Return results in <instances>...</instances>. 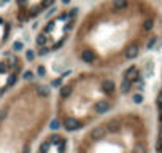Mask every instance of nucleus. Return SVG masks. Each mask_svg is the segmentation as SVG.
<instances>
[{
    "instance_id": "nucleus-1",
    "label": "nucleus",
    "mask_w": 162,
    "mask_h": 153,
    "mask_svg": "<svg viewBox=\"0 0 162 153\" xmlns=\"http://www.w3.org/2000/svg\"><path fill=\"white\" fill-rule=\"evenodd\" d=\"M159 13L146 0H108L75 34L73 54L83 66L118 70L157 41Z\"/></svg>"
},
{
    "instance_id": "nucleus-2",
    "label": "nucleus",
    "mask_w": 162,
    "mask_h": 153,
    "mask_svg": "<svg viewBox=\"0 0 162 153\" xmlns=\"http://www.w3.org/2000/svg\"><path fill=\"white\" fill-rule=\"evenodd\" d=\"M119 96L121 86L111 70L86 67L59 86L53 115L64 132H80L111 113Z\"/></svg>"
},
{
    "instance_id": "nucleus-3",
    "label": "nucleus",
    "mask_w": 162,
    "mask_h": 153,
    "mask_svg": "<svg viewBox=\"0 0 162 153\" xmlns=\"http://www.w3.org/2000/svg\"><path fill=\"white\" fill-rule=\"evenodd\" d=\"M53 117V92L37 80L19 83L0 101V153H34Z\"/></svg>"
},
{
    "instance_id": "nucleus-4",
    "label": "nucleus",
    "mask_w": 162,
    "mask_h": 153,
    "mask_svg": "<svg viewBox=\"0 0 162 153\" xmlns=\"http://www.w3.org/2000/svg\"><path fill=\"white\" fill-rule=\"evenodd\" d=\"M73 153H152L151 123L145 112H111L84 129Z\"/></svg>"
},
{
    "instance_id": "nucleus-5",
    "label": "nucleus",
    "mask_w": 162,
    "mask_h": 153,
    "mask_svg": "<svg viewBox=\"0 0 162 153\" xmlns=\"http://www.w3.org/2000/svg\"><path fill=\"white\" fill-rule=\"evenodd\" d=\"M78 16V8H70L67 11H59L46 21V24L34 38V50L37 56H49L56 53L67 43L75 21Z\"/></svg>"
},
{
    "instance_id": "nucleus-6",
    "label": "nucleus",
    "mask_w": 162,
    "mask_h": 153,
    "mask_svg": "<svg viewBox=\"0 0 162 153\" xmlns=\"http://www.w3.org/2000/svg\"><path fill=\"white\" fill-rule=\"evenodd\" d=\"M26 61L19 54H7L0 59V101L19 85Z\"/></svg>"
},
{
    "instance_id": "nucleus-7",
    "label": "nucleus",
    "mask_w": 162,
    "mask_h": 153,
    "mask_svg": "<svg viewBox=\"0 0 162 153\" xmlns=\"http://www.w3.org/2000/svg\"><path fill=\"white\" fill-rule=\"evenodd\" d=\"M34 153H68V137L64 131H53L38 139Z\"/></svg>"
},
{
    "instance_id": "nucleus-8",
    "label": "nucleus",
    "mask_w": 162,
    "mask_h": 153,
    "mask_svg": "<svg viewBox=\"0 0 162 153\" xmlns=\"http://www.w3.org/2000/svg\"><path fill=\"white\" fill-rule=\"evenodd\" d=\"M154 153H162V70H161V83L156 92V140H154Z\"/></svg>"
}]
</instances>
